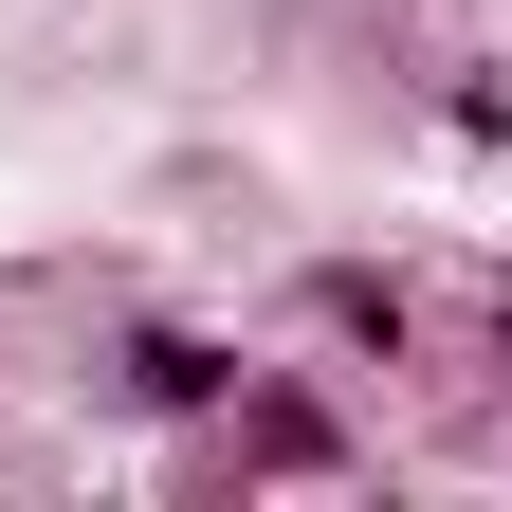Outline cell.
<instances>
[{
	"instance_id": "obj_1",
	"label": "cell",
	"mask_w": 512,
	"mask_h": 512,
	"mask_svg": "<svg viewBox=\"0 0 512 512\" xmlns=\"http://www.w3.org/2000/svg\"><path fill=\"white\" fill-rule=\"evenodd\" d=\"M238 439H256V458H275V476H330V458H348V439H330V421H311V403H293V384H275V403H256Z\"/></svg>"
},
{
	"instance_id": "obj_2",
	"label": "cell",
	"mask_w": 512,
	"mask_h": 512,
	"mask_svg": "<svg viewBox=\"0 0 512 512\" xmlns=\"http://www.w3.org/2000/svg\"><path fill=\"white\" fill-rule=\"evenodd\" d=\"M128 366H147V403H220V348H202V330H147Z\"/></svg>"
}]
</instances>
